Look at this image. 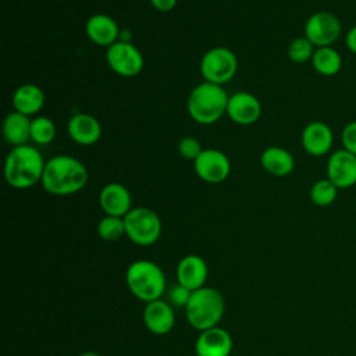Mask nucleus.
Segmentation results:
<instances>
[{"mask_svg": "<svg viewBox=\"0 0 356 356\" xmlns=\"http://www.w3.org/2000/svg\"><path fill=\"white\" fill-rule=\"evenodd\" d=\"M88 179L89 172L81 160L58 154L46 161L40 184L50 195L68 196L82 191Z\"/></svg>", "mask_w": 356, "mask_h": 356, "instance_id": "1", "label": "nucleus"}, {"mask_svg": "<svg viewBox=\"0 0 356 356\" xmlns=\"http://www.w3.org/2000/svg\"><path fill=\"white\" fill-rule=\"evenodd\" d=\"M46 161L42 153L31 146L21 145L10 150L4 161V178L11 188L28 189L42 181Z\"/></svg>", "mask_w": 356, "mask_h": 356, "instance_id": "2", "label": "nucleus"}, {"mask_svg": "<svg viewBox=\"0 0 356 356\" xmlns=\"http://www.w3.org/2000/svg\"><path fill=\"white\" fill-rule=\"evenodd\" d=\"M228 99L229 96L221 85L204 81L191 90L186 108L195 122L210 125L227 114Z\"/></svg>", "mask_w": 356, "mask_h": 356, "instance_id": "3", "label": "nucleus"}, {"mask_svg": "<svg viewBox=\"0 0 356 356\" xmlns=\"http://www.w3.org/2000/svg\"><path fill=\"white\" fill-rule=\"evenodd\" d=\"M224 310L225 302L221 292L210 286L193 291L185 306L188 323L199 331L217 327L224 316Z\"/></svg>", "mask_w": 356, "mask_h": 356, "instance_id": "4", "label": "nucleus"}, {"mask_svg": "<svg viewBox=\"0 0 356 356\" xmlns=\"http://www.w3.org/2000/svg\"><path fill=\"white\" fill-rule=\"evenodd\" d=\"M125 281L129 292L145 303L160 299L165 291L164 273L159 264L150 260L131 263L125 273Z\"/></svg>", "mask_w": 356, "mask_h": 356, "instance_id": "5", "label": "nucleus"}, {"mask_svg": "<svg viewBox=\"0 0 356 356\" xmlns=\"http://www.w3.org/2000/svg\"><path fill=\"white\" fill-rule=\"evenodd\" d=\"M125 235L139 246L156 243L161 235V220L147 207H132L124 217Z\"/></svg>", "mask_w": 356, "mask_h": 356, "instance_id": "6", "label": "nucleus"}, {"mask_svg": "<svg viewBox=\"0 0 356 356\" xmlns=\"http://www.w3.org/2000/svg\"><path fill=\"white\" fill-rule=\"evenodd\" d=\"M238 70V58L228 47L209 49L200 60V72L206 82L224 85L229 82Z\"/></svg>", "mask_w": 356, "mask_h": 356, "instance_id": "7", "label": "nucleus"}, {"mask_svg": "<svg viewBox=\"0 0 356 356\" xmlns=\"http://www.w3.org/2000/svg\"><path fill=\"white\" fill-rule=\"evenodd\" d=\"M106 61L111 71L124 78L136 76L145 65L140 50L127 40H118L107 47Z\"/></svg>", "mask_w": 356, "mask_h": 356, "instance_id": "8", "label": "nucleus"}, {"mask_svg": "<svg viewBox=\"0 0 356 356\" xmlns=\"http://www.w3.org/2000/svg\"><path fill=\"white\" fill-rule=\"evenodd\" d=\"M342 32L339 18L330 11H317L312 14L305 24V36L314 47L331 46Z\"/></svg>", "mask_w": 356, "mask_h": 356, "instance_id": "9", "label": "nucleus"}, {"mask_svg": "<svg viewBox=\"0 0 356 356\" xmlns=\"http://www.w3.org/2000/svg\"><path fill=\"white\" fill-rule=\"evenodd\" d=\"M196 175L209 184H220L225 181L231 172V161L218 149H203L193 161Z\"/></svg>", "mask_w": 356, "mask_h": 356, "instance_id": "10", "label": "nucleus"}, {"mask_svg": "<svg viewBox=\"0 0 356 356\" xmlns=\"http://www.w3.org/2000/svg\"><path fill=\"white\" fill-rule=\"evenodd\" d=\"M327 178L338 189L356 185V156L345 149L332 152L327 161Z\"/></svg>", "mask_w": 356, "mask_h": 356, "instance_id": "11", "label": "nucleus"}, {"mask_svg": "<svg viewBox=\"0 0 356 356\" xmlns=\"http://www.w3.org/2000/svg\"><path fill=\"white\" fill-rule=\"evenodd\" d=\"M232 348L231 334L218 325L200 331L195 342L196 356H229Z\"/></svg>", "mask_w": 356, "mask_h": 356, "instance_id": "12", "label": "nucleus"}, {"mask_svg": "<svg viewBox=\"0 0 356 356\" xmlns=\"http://www.w3.org/2000/svg\"><path fill=\"white\" fill-rule=\"evenodd\" d=\"M300 140L307 154L321 157L330 153L334 143V134L328 124L323 121H312L303 128Z\"/></svg>", "mask_w": 356, "mask_h": 356, "instance_id": "13", "label": "nucleus"}, {"mask_svg": "<svg viewBox=\"0 0 356 356\" xmlns=\"http://www.w3.org/2000/svg\"><path fill=\"white\" fill-rule=\"evenodd\" d=\"M261 104L249 92H236L228 99L227 115L238 125H250L260 118Z\"/></svg>", "mask_w": 356, "mask_h": 356, "instance_id": "14", "label": "nucleus"}, {"mask_svg": "<svg viewBox=\"0 0 356 356\" xmlns=\"http://www.w3.org/2000/svg\"><path fill=\"white\" fill-rule=\"evenodd\" d=\"M99 204L106 216L125 217L132 209L129 191L120 182L106 184L99 193Z\"/></svg>", "mask_w": 356, "mask_h": 356, "instance_id": "15", "label": "nucleus"}, {"mask_svg": "<svg viewBox=\"0 0 356 356\" xmlns=\"http://www.w3.org/2000/svg\"><path fill=\"white\" fill-rule=\"evenodd\" d=\"M143 323L152 334H168L175 323V314L171 305L161 299L146 303L143 309Z\"/></svg>", "mask_w": 356, "mask_h": 356, "instance_id": "16", "label": "nucleus"}, {"mask_svg": "<svg viewBox=\"0 0 356 356\" xmlns=\"http://www.w3.org/2000/svg\"><path fill=\"white\" fill-rule=\"evenodd\" d=\"M67 131L70 138L82 146L95 145L102 136V125L99 120L88 113L74 114L67 124Z\"/></svg>", "mask_w": 356, "mask_h": 356, "instance_id": "17", "label": "nucleus"}, {"mask_svg": "<svg viewBox=\"0 0 356 356\" xmlns=\"http://www.w3.org/2000/svg\"><path fill=\"white\" fill-rule=\"evenodd\" d=\"M209 270L206 261L197 254L184 256L177 266V281L189 291L204 286Z\"/></svg>", "mask_w": 356, "mask_h": 356, "instance_id": "18", "label": "nucleus"}, {"mask_svg": "<svg viewBox=\"0 0 356 356\" xmlns=\"http://www.w3.org/2000/svg\"><path fill=\"white\" fill-rule=\"evenodd\" d=\"M85 32L90 42L103 47H110L118 42L120 36L117 22L107 14L90 15L85 24Z\"/></svg>", "mask_w": 356, "mask_h": 356, "instance_id": "19", "label": "nucleus"}, {"mask_svg": "<svg viewBox=\"0 0 356 356\" xmlns=\"http://www.w3.org/2000/svg\"><path fill=\"white\" fill-rule=\"evenodd\" d=\"M260 164L270 175L286 177L295 168V159L281 146H268L260 154Z\"/></svg>", "mask_w": 356, "mask_h": 356, "instance_id": "20", "label": "nucleus"}, {"mask_svg": "<svg viewBox=\"0 0 356 356\" xmlns=\"http://www.w3.org/2000/svg\"><path fill=\"white\" fill-rule=\"evenodd\" d=\"M44 102V92L35 83H22L13 95L14 110L28 117L38 114L43 108Z\"/></svg>", "mask_w": 356, "mask_h": 356, "instance_id": "21", "label": "nucleus"}, {"mask_svg": "<svg viewBox=\"0 0 356 356\" xmlns=\"http://www.w3.org/2000/svg\"><path fill=\"white\" fill-rule=\"evenodd\" d=\"M31 122L32 118L19 113L11 111L6 115L3 122V135L7 143L15 146L26 145L31 140Z\"/></svg>", "mask_w": 356, "mask_h": 356, "instance_id": "22", "label": "nucleus"}, {"mask_svg": "<svg viewBox=\"0 0 356 356\" xmlns=\"http://www.w3.org/2000/svg\"><path fill=\"white\" fill-rule=\"evenodd\" d=\"M310 61L314 71L323 76H334L342 67V57L332 46L316 47Z\"/></svg>", "mask_w": 356, "mask_h": 356, "instance_id": "23", "label": "nucleus"}, {"mask_svg": "<svg viewBox=\"0 0 356 356\" xmlns=\"http://www.w3.org/2000/svg\"><path fill=\"white\" fill-rule=\"evenodd\" d=\"M56 124L53 122L51 118L44 117V115H39L32 118L31 122V140H33V143L40 145V146H46L50 145L54 138H56Z\"/></svg>", "mask_w": 356, "mask_h": 356, "instance_id": "24", "label": "nucleus"}, {"mask_svg": "<svg viewBox=\"0 0 356 356\" xmlns=\"http://www.w3.org/2000/svg\"><path fill=\"white\" fill-rule=\"evenodd\" d=\"M338 191L328 178L318 179L310 188V200L318 207H327L335 202Z\"/></svg>", "mask_w": 356, "mask_h": 356, "instance_id": "25", "label": "nucleus"}, {"mask_svg": "<svg viewBox=\"0 0 356 356\" xmlns=\"http://www.w3.org/2000/svg\"><path fill=\"white\" fill-rule=\"evenodd\" d=\"M97 235L107 241L114 242L118 241L122 235H125V224L124 217H115V216H104L97 222Z\"/></svg>", "mask_w": 356, "mask_h": 356, "instance_id": "26", "label": "nucleus"}, {"mask_svg": "<svg viewBox=\"0 0 356 356\" xmlns=\"http://www.w3.org/2000/svg\"><path fill=\"white\" fill-rule=\"evenodd\" d=\"M314 50V44L306 36H299L292 39V42L288 44L286 54L292 63L303 64L312 60Z\"/></svg>", "mask_w": 356, "mask_h": 356, "instance_id": "27", "label": "nucleus"}, {"mask_svg": "<svg viewBox=\"0 0 356 356\" xmlns=\"http://www.w3.org/2000/svg\"><path fill=\"white\" fill-rule=\"evenodd\" d=\"M202 150L203 149L200 142L193 136H185L178 143V153L186 160L195 161L197 156L202 153Z\"/></svg>", "mask_w": 356, "mask_h": 356, "instance_id": "28", "label": "nucleus"}, {"mask_svg": "<svg viewBox=\"0 0 356 356\" xmlns=\"http://www.w3.org/2000/svg\"><path fill=\"white\" fill-rule=\"evenodd\" d=\"M341 142H342V149L348 150L349 153L356 156V120L348 122L341 134Z\"/></svg>", "mask_w": 356, "mask_h": 356, "instance_id": "29", "label": "nucleus"}, {"mask_svg": "<svg viewBox=\"0 0 356 356\" xmlns=\"http://www.w3.org/2000/svg\"><path fill=\"white\" fill-rule=\"evenodd\" d=\"M191 293H192V291H189L188 288L182 286L181 284H177L170 291V300H171L172 305L184 306L185 307L188 305V302H189Z\"/></svg>", "mask_w": 356, "mask_h": 356, "instance_id": "30", "label": "nucleus"}, {"mask_svg": "<svg viewBox=\"0 0 356 356\" xmlns=\"http://www.w3.org/2000/svg\"><path fill=\"white\" fill-rule=\"evenodd\" d=\"M178 0H150V4L153 6V8H156L157 11L161 13H167L171 11L172 8H175Z\"/></svg>", "mask_w": 356, "mask_h": 356, "instance_id": "31", "label": "nucleus"}, {"mask_svg": "<svg viewBox=\"0 0 356 356\" xmlns=\"http://www.w3.org/2000/svg\"><path fill=\"white\" fill-rule=\"evenodd\" d=\"M345 44L348 47V50L353 54H356V25H353L348 33H346V38H345Z\"/></svg>", "mask_w": 356, "mask_h": 356, "instance_id": "32", "label": "nucleus"}, {"mask_svg": "<svg viewBox=\"0 0 356 356\" xmlns=\"http://www.w3.org/2000/svg\"><path fill=\"white\" fill-rule=\"evenodd\" d=\"M78 356H100V355L96 353V352H83V353H81Z\"/></svg>", "mask_w": 356, "mask_h": 356, "instance_id": "33", "label": "nucleus"}]
</instances>
